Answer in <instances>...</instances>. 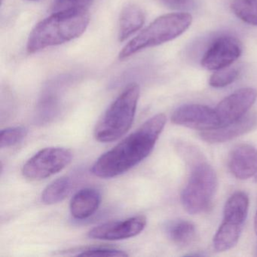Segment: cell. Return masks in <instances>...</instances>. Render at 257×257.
Masks as SVG:
<instances>
[{
	"label": "cell",
	"mask_w": 257,
	"mask_h": 257,
	"mask_svg": "<svg viewBox=\"0 0 257 257\" xmlns=\"http://www.w3.org/2000/svg\"><path fill=\"white\" fill-rule=\"evenodd\" d=\"M167 118L158 114L124 138L112 150L102 155L91 168L100 178H112L127 172L151 153L162 134Z\"/></svg>",
	"instance_id": "1"
},
{
	"label": "cell",
	"mask_w": 257,
	"mask_h": 257,
	"mask_svg": "<svg viewBox=\"0 0 257 257\" xmlns=\"http://www.w3.org/2000/svg\"><path fill=\"white\" fill-rule=\"evenodd\" d=\"M256 98L257 91L255 89L244 88L223 99L215 109L220 126L234 122L246 115Z\"/></svg>",
	"instance_id": "10"
},
{
	"label": "cell",
	"mask_w": 257,
	"mask_h": 257,
	"mask_svg": "<svg viewBox=\"0 0 257 257\" xmlns=\"http://www.w3.org/2000/svg\"><path fill=\"white\" fill-rule=\"evenodd\" d=\"M71 160V152L67 149L45 148L36 153L25 163L22 173L29 180H43L62 171Z\"/></svg>",
	"instance_id": "6"
},
{
	"label": "cell",
	"mask_w": 257,
	"mask_h": 257,
	"mask_svg": "<svg viewBox=\"0 0 257 257\" xmlns=\"http://www.w3.org/2000/svg\"><path fill=\"white\" fill-rule=\"evenodd\" d=\"M93 0H54L53 13L68 10H86Z\"/></svg>",
	"instance_id": "22"
},
{
	"label": "cell",
	"mask_w": 257,
	"mask_h": 257,
	"mask_svg": "<svg viewBox=\"0 0 257 257\" xmlns=\"http://www.w3.org/2000/svg\"><path fill=\"white\" fill-rule=\"evenodd\" d=\"M28 132V129L22 126L4 129L0 134V147L7 148L19 144L26 138Z\"/></svg>",
	"instance_id": "20"
},
{
	"label": "cell",
	"mask_w": 257,
	"mask_h": 257,
	"mask_svg": "<svg viewBox=\"0 0 257 257\" xmlns=\"http://www.w3.org/2000/svg\"><path fill=\"white\" fill-rule=\"evenodd\" d=\"M231 8L242 22L257 26V0H234Z\"/></svg>",
	"instance_id": "18"
},
{
	"label": "cell",
	"mask_w": 257,
	"mask_h": 257,
	"mask_svg": "<svg viewBox=\"0 0 257 257\" xmlns=\"http://www.w3.org/2000/svg\"><path fill=\"white\" fill-rule=\"evenodd\" d=\"M165 7L174 10H189L193 8L194 0H161Z\"/></svg>",
	"instance_id": "23"
},
{
	"label": "cell",
	"mask_w": 257,
	"mask_h": 257,
	"mask_svg": "<svg viewBox=\"0 0 257 257\" xmlns=\"http://www.w3.org/2000/svg\"><path fill=\"white\" fill-rule=\"evenodd\" d=\"M100 202L101 195L98 190L93 188L81 189L70 201V213L76 219H87L97 211Z\"/></svg>",
	"instance_id": "14"
},
{
	"label": "cell",
	"mask_w": 257,
	"mask_h": 257,
	"mask_svg": "<svg viewBox=\"0 0 257 257\" xmlns=\"http://www.w3.org/2000/svg\"><path fill=\"white\" fill-rule=\"evenodd\" d=\"M254 229H255V234H257V212L255 216V220H254Z\"/></svg>",
	"instance_id": "24"
},
{
	"label": "cell",
	"mask_w": 257,
	"mask_h": 257,
	"mask_svg": "<svg viewBox=\"0 0 257 257\" xmlns=\"http://www.w3.org/2000/svg\"><path fill=\"white\" fill-rule=\"evenodd\" d=\"M192 17L187 13H172L161 16L131 40L120 52V60L135 54L171 41L180 37L190 27Z\"/></svg>",
	"instance_id": "4"
},
{
	"label": "cell",
	"mask_w": 257,
	"mask_h": 257,
	"mask_svg": "<svg viewBox=\"0 0 257 257\" xmlns=\"http://www.w3.org/2000/svg\"><path fill=\"white\" fill-rule=\"evenodd\" d=\"M145 22V15L140 7L127 5L120 15L118 40L123 42L141 30Z\"/></svg>",
	"instance_id": "15"
},
{
	"label": "cell",
	"mask_w": 257,
	"mask_h": 257,
	"mask_svg": "<svg viewBox=\"0 0 257 257\" xmlns=\"http://www.w3.org/2000/svg\"><path fill=\"white\" fill-rule=\"evenodd\" d=\"M146 225L145 216H136L97 225L90 230L88 234L91 238L98 240H123L138 235L145 228Z\"/></svg>",
	"instance_id": "11"
},
{
	"label": "cell",
	"mask_w": 257,
	"mask_h": 257,
	"mask_svg": "<svg viewBox=\"0 0 257 257\" xmlns=\"http://www.w3.org/2000/svg\"><path fill=\"white\" fill-rule=\"evenodd\" d=\"M216 185L217 179L211 166L205 162L196 164L182 192L181 201L185 210L191 214L206 210L211 202Z\"/></svg>",
	"instance_id": "5"
},
{
	"label": "cell",
	"mask_w": 257,
	"mask_h": 257,
	"mask_svg": "<svg viewBox=\"0 0 257 257\" xmlns=\"http://www.w3.org/2000/svg\"><path fill=\"white\" fill-rule=\"evenodd\" d=\"M248 210L236 204L224 207L223 221L213 237V247L222 252L231 249L238 241Z\"/></svg>",
	"instance_id": "7"
},
{
	"label": "cell",
	"mask_w": 257,
	"mask_h": 257,
	"mask_svg": "<svg viewBox=\"0 0 257 257\" xmlns=\"http://www.w3.org/2000/svg\"><path fill=\"white\" fill-rule=\"evenodd\" d=\"M166 234L175 244L186 246L194 241L196 235L195 225L186 220H175L166 226Z\"/></svg>",
	"instance_id": "16"
},
{
	"label": "cell",
	"mask_w": 257,
	"mask_h": 257,
	"mask_svg": "<svg viewBox=\"0 0 257 257\" xmlns=\"http://www.w3.org/2000/svg\"><path fill=\"white\" fill-rule=\"evenodd\" d=\"M89 24L86 10L54 13L33 30L27 49L33 54L51 46H58L80 37Z\"/></svg>",
	"instance_id": "2"
},
{
	"label": "cell",
	"mask_w": 257,
	"mask_h": 257,
	"mask_svg": "<svg viewBox=\"0 0 257 257\" xmlns=\"http://www.w3.org/2000/svg\"><path fill=\"white\" fill-rule=\"evenodd\" d=\"M228 168L236 178L246 180L257 173V150L249 144L234 147L228 157Z\"/></svg>",
	"instance_id": "13"
},
{
	"label": "cell",
	"mask_w": 257,
	"mask_h": 257,
	"mask_svg": "<svg viewBox=\"0 0 257 257\" xmlns=\"http://www.w3.org/2000/svg\"><path fill=\"white\" fill-rule=\"evenodd\" d=\"M240 74V69L237 67H227L216 70L210 78L209 83L213 88H223L234 82Z\"/></svg>",
	"instance_id": "19"
},
{
	"label": "cell",
	"mask_w": 257,
	"mask_h": 257,
	"mask_svg": "<svg viewBox=\"0 0 257 257\" xmlns=\"http://www.w3.org/2000/svg\"><path fill=\"white\" fill-rule=\"evenodd\" d=\"M140 97V87L129 85L109 106L94 130L99 142H113L124 136L132 127Z\"/></svg>",
	"instance_id": "3"
},
{
	"label": "cell",
	"mask_w": 257,
	"mask_h": 257,
	"mask_svg": "<svg viewBox=\"0 0 257 257\" xmlns=\"http://www.w3.org/2000/svg\"><path fill=\"white\" fill-rule=\"evenodd\" d=\"M72 183L67 177L54 180L43 191L42 201L46 204H54L64 201L71 190Z\"/></svg>",
	"instance_id": "17"
},
{
	"label": "cell",
	"mask_w": 257,
	"mask_h": 257,
	"mask_svg": "<svg viewBox=\"0 0 257 257\" xmlns=\"http://www.w3.org/2000/svg\"><path fill=\"white\" fill-rule=\"evenodd\" d=\"M257 125V114L249 113L240 119L200 134L201 139L209 144H219L231 141L252 131Z\"/></svg>",
	"instance_id": "12"
},
{
	"label": "cell",
	"mask_w": 257,
	"mask_h": 257,
	"mask_svg": "<svg viewBox=\"0 0 257 257\" xmlns=\"http://www.w3.org/2000/svg\"><path fill=\"white\" fill-rule=\"evenodd\" d=\"M171 121L177 125L201 131L211 130L220 126L215 109L200 104H187L176 109Z\"/></svg>",
	"instance_id": "9"
},
{
	"label": "cell",
	"mask_w": 257,
	"mask_h": 257,
	"mask_svg": "<svg viewBox=\"0 0 257 257\" xmlns=\"http://www.w3.org/2000/svg\"><path fill=\"white\" fill-rule=\"evenodd\" d=\"M242 53L241 43L231 36L215 40L201 59V65L208 70H219L231 66Z\"/></svg>",
	"instance_id": "8"
},
{
	"label": "cell",
	"mask_w": 257,
	"mask_h": 257,
	"mask_svg": "<svg viewBox=\"0 0 257 257\" xmlns=\"http://www.w3.org/2000/svg\"><path fill=\"white\" fill-rule=\"evenodd\" d=\"M77 252L76 255L82 256H111L125 257L128 255L127 252L121 249H114L110 247H102V246H91V247L79 249L74 251Z\"/></svg>",
	"instance_id": "21"
}]
</instances>
